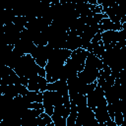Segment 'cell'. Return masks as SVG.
Here are the masks:
<instances>
[{
	"label": "cell",
	"mask_w": 126,
	"mask_h": 126,
	"mask_svg": "<svg viewBox=\"0 0 126 126\" xmlns=\"http://www.w3.org/2000/svg\"><path fill=\"white\" fill-rule=\"evenodd\" d=\"M70 111H71V108H67L66 106H64V104H61V105H58V106H55L54 107V114H57V115H60L64 118H68L69 114H70Z\"/></svg>",
	"instance_id": "21"
},
{
	"label": "cell",
	"mask_w": 126,
	"mask_h": 126,
	"mask_svg": "<svg viewBox=\"0 0 126 126\" xmlns=\"http://www.w3.org/2000/svg\"><path fill=\"white\" fill-rule=\"evenodd\" d=\"M87 98H88V106L93 110H94L97 106L107 105V101L104 96V91L98 85L94 92L87 94Z\"/></svg>",
	"instance_id": "4"
},
{
	"label": "cell",
	"mask_w": 126,
	"mask_h": 126,
	"mask_svg": "<svg viewBox=\"0 0 126 126\" xmlns=\"http://www.w3.org/2000/svg\"><path fill=\"white\" fill-rule=\"evenodd\" d=\"M98 76H99V70L89 66H85L84 70L78 73V77L87 84H91L97 81Z\"/></svg>",
	"instance_id": "7"
},
{
	"label": "cell",
	"mask_w": 126,
	"mask_h": 126,
	"mask_svg": "<svg viewBox=\"0 0 126 126\" xmlns=\"http://www.w3.org/2000/svg\"><path fill=\"white\" fill-rule=\"evenodd\" d=\"M88 51L91 52V53H94L95 56H97L98 58L101 59L104 55V52H105V47H104V44H103L102 40L99 41V42H96V43L91 42V45L88 48Z\"/></svg>",
	"instance_id": "16"
},
{
	"label": "cell",
	"mask_w": 126,
	"mask_h": 126,
	"mask_svg": "<svg viewBox=\"0 0 126 126\" xmlns=\"http://www.w3.org/2000/svg\"><path fill=\"white\" fill-rule=\"evenodd\" d=\"M96 126H104V125H103V124H101V123H98Z\"/></svg>",
	"instance_id": "33"
},
{
	"label": "cell",
	"mask_w": 126,
	"mask_h": 126,
	"mask_svg": "<svg viewBox=\"0 0 126 126\" xmlns=\"http://www.w3.org/2000/svg\"><path fill=\"white\" fill-rule=\"evenodd\" d=\"M52 122L51 116H49L47 113L42 112L38 117H37V125L38 126H46L47 124Z\"/></svg>",
	"instance_id": "22"
},
{
	"label": "cell",
	"mask_w": 126,
	"mask_h": 126,
	"mask_svg": "<svg viewBox=\"0 0 126 126\" xmlns=\"http://www.w3.org/2000/svg\"><path fill=\"white\" fill-rule=\"evenodd\" d=\"M30 108L36 109V110H44V107H43V103L42 102H32L31 104Z\"/></svg>",
	"instance_id": "25"
},
{
	"label": "cell",
	"mask_w": 126,
	"mask_h": 126,
	"mask_svg": "<svg viewBox=\"0 0 126 126\" xmlns=\"http://www.w3.org/2000/svg\"><path fill=\"white\" fill-rule=\"evenodd\" d=\"M24 96H26V98L31 102H42L43 101V93L41 92L29 91V93Z\"/></svg>",
	"instance_id": "19"
},
{
	"label": "cell",
	"mask_w": 126,
	"mask_h": 126,
	"mask_svg": "<svg viewBox=\"0 0 126 126\" xmlns=\"http://www.w3.org/2000/svg\"><path fill=\"white\" fill-rule=\"evenodd\" d=\"M122 30V25L121 24H115L112 21H110L108 18L103 19L99 23V31L101 32H106V31H121Z\"/></svg>",
	"instance_id": "12"
},
{
	"label": "cell",
	"mask_w": 126,
	"mask_h": 126,
	"mask_svg": "<svg viewBox=\"0 0 126 126\" xmlns=\"http://www.w3.org/2000/svg\"><path fill=\"white\" fill-rule=\"evenodd\" d=\"M88 55H89V51L85 50L83 48H79L75 51H72L70 58L76 63L79 72H82L84 70L85 65H86V59H87Z\"/></svg>",
	"instance_id": "8"
},
{
	"label": "cell",
	"mask_w": 126,
	"mask_h": 126,
	"mask_svg": "<svg viewBox=\"0 0 126 126\" xmlns=\"http://www.w3.org/2000/svg\"><path fill=\"white\" fill-rule=\"evenodd\" d=\"M46 126H56V125H55V124H54L53 122H51V123H49V124H47Z\"/></svg>",
	"instance_id": "32"
},
{
	"label": "cell",
	"mask_w": 126,
	"mask_h": 126,
	"mask_svg": "<svg viewBox=\"0 0 126 126\" xmlns=\"http://www.w3.org/2000/svg\"><path fill=\"white\" fill-rule=\"evenodd\" d=\"M47 91L58 92L63 96H69V90H68L67 82L63 81V80H58L54 83H48L47 84Z\"/></svg>",
	"instance_id": "9"
},
{
	"label": "cell",
	"mask_w": 126,
	"mask_h": 126,
	"mask_svg": "<svg viewBox=\"0 0 126 126\" xmlns=\"http://www.w3.org/2000/svg\"><path fill=\"white\" fill-rule=\"evenodd\" d=\"M43 107L44 112L47 113L49 116H52L54 112V107L64 104L63 95L58 92L53 91H45L43 92Z\"/></svg>",
	"instance_id": "2"
},
{
	"label": "cell",
	"mask_w": 126,
	"mask_h": 126,
	"mask_svg": "<svg viewBox=\"0 0 126 126\" xmlns=\"http://www.w3.org/2000/svg\"><path fill=\"white\" fill-rule=\"evenodd\" d=\"M0 93L1 94H5L9 97L15 98L16 96L20 95L19 94V85H3L0 84Z\"/></svg>",
	"instance_id": "13"
},
{
	"label": "cell",
	"mask_w": 126,
	"mask_h": 126,
	"mask_svg": "<svg viewBox=\"0 0 126 126\" xmlns=\"http://www.w3.org/2000/svg\"><path fill=\"white\" fill-rule=\"evenodd\" d=\"M103 125H104V126H118V125L115 123V121H114L113 119H109V120L106 121Z\"/></svg>",
	"instance_id": "28"
},
{
	"label": "cell",
	"mask_w": 126,
	"mask_h": 126,
	"mask_svg": "<svg viewBox=\"0 0 126 126\" xmlns=\"http://www.w3.org/2000/svg\"><path fill=\"white\" fill-rule=\"evenodd\" d=\"M52 118V122L56 125V126H67V119L60 116V115H57V114H52L51 116Z\"/></svg>",
	"instance_id": "23"
},
{
	"label": "cell",
	"mask_w": 126,
	"mask_h": 126,
	"mask_svg": "<svg viewBox=\"0 0 126 126\" xmlns=\"http://www.w3.org/2000/svg\"><path fill=\"white\" fill-rule=\"evenodd\" d=\"M107 111H108V114H109L110 118H111V119H114L115 110H114V107H113L112 103H108V104H107Z\"/></svg>",
	"instance_id": "26"
},
{
	"label": "cell",
	"mask_w": 126,
	"mask_h": 126,
	"mask_svg": "<svg viewBox=\"0 0 126 126\" xmlns=\"http://www.w3.org/2000/svg\"><path fill=\"white\" fill-rule=\"evenodd\" d=\"M108 104V103H107ZM94 114H95V118L97 120L98 123L104 124L106 121H108L110 118L108 111H107V105H101V106H97L94 110Z\"/></svg>",
	"instance_id": "11"
},
{
	"label": "cell",
	"mask_w": 126,
	"mask_h": 126,
	"mask_svg": "<svg viewBox=\"0 0 126 126\" xmlns=\"http://www.w3.org/2000/svg\"><path fill=\"white\" fill-rule=\"evenodd\" d=\"M99 32V24L97 25H93L90 27H87L83 33L80 35L81 38L85 41H90L92 42V39L94 37V35Z\"/></svg>",
	"instance_id": "14"
},
{
	"label": "cell",
	"mask_w": 126,
	"mask_h": 126,
	"mask_svg": "<svg viewBox=\"0 0 126 126\" xmlns=\"http://www.w3.org/2000/svg\"><path fill=\"white\" fill-rule=\"evenodd\" d=\"M104 96L106 98L107 103H114L115 101H117L119 99V95H118V92H117L116 87L113 85L110 88H108L104 92Z\"/></svg>",
	"instance_id": "17"
},
{
	"label": "cell",
	"mask_w": 126,
	"mask_h": 126,
	"mask_svg": "<svg viewBox=\"0 0 126 126\" xmlns=\"http://www.w3.org/2000/svg\"><path fill=\"white\" fill-rule=\"evenodd\" d=\"M0 126H8V125H7V124H5V123L1 120V121H0Z\"/></svg>",
	"instance_id": "31"
},
{
	"label": "cell",
	"mask_w": 126,
	"mask_h": 126,
	"mask_svg": "<svg viewBox=\"0 0 126 126\" xmlns=\"http://www.w3.org/2000/svg\"><path fill=\"white\" fill-rule=\"evenodd\" d=\"M47 80L44 77H41L39 75L32 78L31 80H29V85H28V89L29 91L32 92H45L47 91Z\"/></svg>",
	"instance_id": "5"
},
{
	"label": "cell",
	"mask_w": 126,
	"mask_h": 126,
	"mask_svg": "<svg viewBox=\"0 0 126 126\" xmlns=\"http://www.w3.org/2000/svg\"><path fill=\"white\" fill-rule=\"evenodd\" d=\"M82 38L79 35H69L68 34V38L66 40V44H65V49L71 50V51H75L79 48H82Z\"/></svg>",
	"instance_id": "10"
},
{
	"label": "cell",
	"mask_w": 126,
	"mask_h": 126,
	"mask_svg": "<svg viewBox=\"0 0 126 126\" xmlns=\"http://www.w3.org/2000/svg\"><path fill=\"white\" fill-rule=\"evenodd\" d=\"M88 3L92 4V5H97V1L96 0H88Z\"/></svg>",
	"instance_id": "29"
},
{
	"label": "cell",
	"mask_w": 126,
	"mask_h": 126,
	"mask_svg": "<svg viewBox=\"0 0 126 126\" xmlns=\"http://www.w3.org/2000/svg\"><path fill=\"white\" fill-rule=\"evenodd\" d=\"M32 41L36 46H45L48 44V39L42 32H38L37 34H35L32 38Z\"/></svg>",
	"instance_id": "20"
},
{
	"label": "cell",
	"mask_w": 126,
	"mask_h": 126,
	"mask_svg": "<svg viewBox=\"0 0 126 126\" xmlns=\"http://www.w3.org/2000/svg\"><path fill=\"white\" fill-rule=\"evenodd\" d=\"M102 39H101V32L99 31L95 35H94V37L92 39V42H94V43H96V42H99V41H101Z\"/></svg>",
	"instance_id": "27"
},
{
	"label": "cell",
	"mask_w": 126,
	"mask_h": 126,
	"mask_svg": "<svg viewBox=\"0 0 126 126\" xmlns=\"http://www.w3.org/2000/svg\"><path fill=\"white\" fill-rule=\"evenodd\" d=\"M115 123L118 125V126H121L123 121H124V116H123V113L120 112V111H115V114H114V119Z\"/></svg>",
	"instance_id": "24"
},
{
	"label": "cell",
	"mask_w": 126,
	"mask_h": 126,
	"mask_svg": "<svg viewBox=\"0 0 126 126\" xmlns=\"http://www.w3.org/2000/svg\"><path fill=\"white\" fill-rule=\"evenodd\" d=\"M85 66H89V67H93L95 68L97 70H102L103 67V62L100 58H98L97 56H95L94 53L89 52V55L86 59V65Z\"/></svg>",
	"instance_id": "15"
},
{
	"label": "cell",
	"mask_w": 126,
	"mask_h": 126,
	"mask_svg": "<svg viewBox=\"0 0 126 126\" xmlns=\"http://www.w3.org/2000/svg\"><path fill=\"white\" fill-rule=\"evenodd\" d=\"M54 51V48L47 44L45 46H36L33 48V50L32 51L31 55L32 56V58L35 60L36 64L42 68H44L50 58V56L52 55Z\"/></svg>",
	"instance_id": "3"
},
{
	"label": "cell",
	"mask_w": 126,
	"mask_h": 126,
	"mask_svg": "<svg viewBox=\"0 0 126 126\" xmlns=\"http://www.w3.org/2000/svg\"><path fill=\"white\" fill-rule=\"evenodd\" d=\"M40 69L41 67L36 64L31 54H26L20 58L14 71L19 77H25L28 80H31L32 78L38 75Z\"/></svg>",
	"instance_id": "1"
},
{
	"label": "cell",
	"mask_w": 126,
	"mask_h": 126,
	"mask_svg": "<svg viewBox=\"0 0 126 126\" xmlns=\"http://www.w3.org/2000/svg\"><path fill=\"white\" fill-rule=\"evenodd\" d=\"M70 102H71V111L67 118V126H75L76 120L78 117V109H77V105L75 104L74 101L70 100Z\"/></svg>",
	"instance_id": "18"
},
{
	"label": "cell",
	"mask_w": 126,
	"mask_h": 126,
	"mask_svg": "<svg viewBox=\"0 0 126 126\" xmlns=\"http://www.w3.org/2000/svg\"><path fill=\"white\" fill-rule=\"evenodd\" d=\"M101 39L104 44L105 50L113 48L119 39V32L117 31H106L101 32Z\"/></svg>",
	"instance_id": "6"
},
{
	"label": "cell",
	"mask_w": 126,
	"mask_h": 126,
	"mask_svg": "<svg viewBox=\"0 0 126 126\" xmlns=\"http://www.w3.org/2000/svg\"><path fill=\"white\" fill-rule=\"evenodd\" d=\"M125 23H126V15H125V16L121 19V21H120V24H121V25H122V24H125Z\"/></svg>",
	"instance_id": "30"
}]
</instances>
